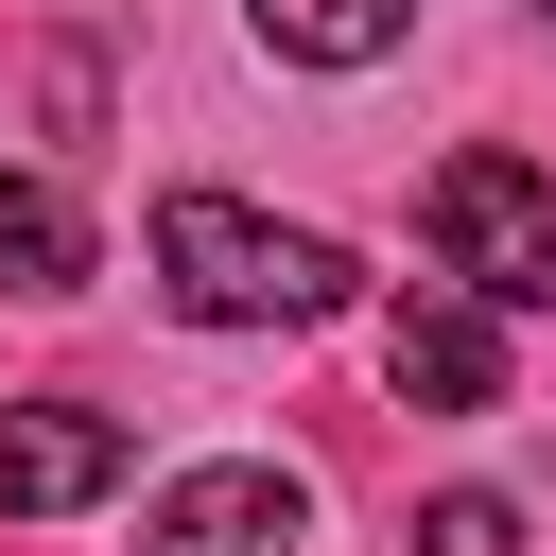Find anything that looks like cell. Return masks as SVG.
<instances>
[{
  "mask_svg": "<svg viewBox=\"0 0 556 556\" xmlns=\"http://www.w3.org/2000/svg\"><path fill=\"white\" fill-rule=\"evenodd\" d=\"M156 295H174L191 330H313V313L365 295V261H348L330 226H261V208H226V191H174V208H156Z\"/></svg>",
  "mask_w": 556,
  "mask_h": 556,
  "instance_id": "1",
  "label": "cell"
},
{
  "mask_svg": "<svg viewBox=\"0 0 556 556\" xmlns=\"http://www.w3.org/2000/svg\"><path fill=\"white\" fill-rule=\"evenodd\" d=\"M539 17H556V0H539Z\"/></svg>",
  "mask_w": 556,
  "mask_h": 556,
  "instance_id": "9",
  "label": "cell"
},
{
  "mask_svg": "<svg viewBox=\"0 0 556 556\" xmlns=\"http://www.w3.org/2000/svg\"><path fill=\"white\" fill-rule=\"evenodd\" d=\"M122 486V417L87 400H0V521H70Z\"/></svg>",
  "mask_w": 556,
  "mask_h": 556,
  "instance_id": "5",
  "label": "cell"
},
{
  "mask_svg": "<svg viewBox=\"0 0 556 556\" xmlns=\"http://www.w3.org/2000/svg\"><path fill=\"white\" fill-rule=\"evenodd\" d=\"M243 17H261V52H295V70H365V52L417 35V0H243Z\"/></svg>",
  "mask_w": 556,
  "mask_h": 556,
  "instance_id": "7",
  "label": "cell"
},
{
  "mask_svg": "<svg viewBox=\"0 0 556 556\" xmlns=\"http://www.w3.org/2000/svg\"><path fill=\"white\" fill-rule=\"evenodd\" d=\"M0 295H87V208L52 174H0Z\"/></svg>",
  "mask_w": 556,
  "mask_h": 556,
  "instance_id": "6",
  "label": "cell"
},
{
  "mask_svg": "<svg viewBox=\"0 0 556 556\" xmlns=\"http://www.w3.org/2000/svg\"><path fill=\"white\" fill-rule=\"evenodd\" d=\"M417 226H434V261H452L486 313H556V174H521V156H452V174L417 191Z\"/></svg>",
  "mask_w": 556,
  "mask_h": 556,
  "instance_id": "2",
  "label": "cell"
},
{
  "mask_svg": "<svg viewBox=\"0 0 556 556\" xmlns=\"http://www.w3.org/2000/svg\"><path fill=\"white\" fill-rule=\"evenodd\" d=\"M417 556H521V504L504 486H434L417 504Z\"/></svg>",
  "mask_w": 556,
  "mask_h": 556,
  "instance_id": "8",
  "label": "cell"
},
{
  "mask_svg": "<svg viewBox=\"0 0 556 556\" xmlns=\"http://www.w3.org/2000/svg\"><path fill=\"white\" fill-rule=\"evenodd\" d=\"M295 539H313V486H295V469H261V452L174 469V486L139 504V556H295Z\"/></svg>",
  "mask_w": 556,
  "mask_h": 556,
  "instance_id": "3",
  "label": "cell"
},
{
  "mask_svg": "<svg viewBox=\"0 0 556 556\" xmlns=\"http://www.w3.org/2000/svg\"><path fill=\"white\" fill-rule=\"evenodd\" d=\"M382 382H400V400H434V417H486V400H504V313H486L469 278L400 295V313H382Z\"/></svg>",
  "mask_w": 556,
  "mask_h": 556,
  "instance_id": "4",
  "label": "cell"
}]
</instances>
